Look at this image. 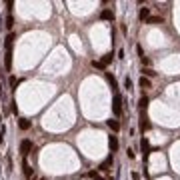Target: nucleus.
<instances>
[{
  "label": "nucleus",
  "instance_id": "nucleus-15",
  "mask_svg": "<svg viewBox=\"0 0 180 180\" xmlns=\"http://www.w3.org/2000/svg\"><path fill=\"white\" fill-rule=\"evenodd\" d=\"M24 176H26V178H30V176H32V168H30V164H28V162H26V160H24Z\"/></svg>",
  "mask_w": 180,
  "mask_h": 180
},
{
  "label": "nucleus",
  "instance_id": "nucleus-13",
  "mask_svg": "<svg viewBox=\"0 0 180 180\" xmlns=\"http://www.w3.org/2000/svg\"><path fill=\"white\" fill-rule=\"evenodd\" d=\"M142 76L150 80V78H154V76H156V72H154L152 68H142Z\"/></svg>",
  "mask_w": 180,
  "mask_h": 180
},
{
  "label": "nucleus",
  "instance_id": "nucleus-30",
  "mask_svg": "<svg viewBox=\"0 0 180 180\" xmlns=\"http://www.w3.org/2000/svg\"><path fill=\"white\" fill-rule=\"evenodd\" d=\"M32 180H34V176H32Z\"/></svg>",
  "mask_w": 180,
  "mask_h": 180
},
{
  "label": "nucleus",
  "instance_id": "nucleus-8",
  "mask_svg": "<svg viewBox=\"0 0 180 180\" xmlns=\"http://www.w3.org/2000/svg\"><path fill=\"white\" fill-rule=\"evenodd\" d=\"M138 86L140 88H144V90H148V88H152V82L148 78H144V76H140V80H138Z\"/></svg>",
  "mask_w": 180,
  "mask_h": 180
},
{
  "label": "nucleus",
  "instance_id": "nucleus-28",
  "mask_svg": "<svg viewBox=\"0 0 180 180\" xmlns=\"http://www.w3.org/2000/svg\"><path fill=\"white\" fill-rule=\"evenodd\" d=\"M2 142H4V138H2V134H0V144H2Z\"/></svg>",
  "mask_w": 180,
  "mask_h": 180
},
{
  "label": "nucleus",
  "instance_id": "nucleus-14",
  "mask_svg": "<svg viewBox=\"0 0 180 180\" xmlns=\"http://www.w3.org/2000/svg\"><path fill=\"white\" fill-rule=\"evenodd\" d=\"M138 16H140V20H146L148 16H150V8H140Z\"/></svg>",
  "mask_w": 180,
  "mask_h": 180
},
{
  "label": "nucleus",
  "instance_id": "nucleus-27",
  "mask_svg": "<svg viewBox=\"0 0 180 180\" xmlns=\"http://www.w3.org/2000/svg\"><path fill=\"white\" fill-rule=\"evenodd\" d=\"M132 180H140V174H138V172H132Z\"/></svg>",
  "mask_w": 180,
  "mask_h": 180
},
{
  "label": "nucleus",
  "instance_id": "nucleus-6",
  "mask_svg": "<svg viewBox=\"0 0 180 180\" xmlns=\"http://www.w3.org/2000/svg\"><path fill=\"white\" fill-rule=\"evenodd\" d=\"M108 146L112 150V154L118 150V138H116V136H108Z\"/></svg>",
  "mask_w": 180,
  "mask_h": 180
},
{
  "label": "nucleus",
  "instance_id": "nucleus-12",
  "mask_svg": "<svg viewBox=\"0 0 180 180\" xmlns=\"http://www.w3.org/2000/svg\"><path fill=\"white\" fill-rule=\"evenodd\" d=\"M140 146H142V150H144V156H148V154H150V142H148V138H142Z\"/></svg>",
  "mask_w": 180,
  "mask_h": 180
},
{
  "label": "nucleus",
  "instance_id": "nucleus-7",
  "mask_svg": "<svg viewBox=\"0 0 180 180\" xmlns=\"http://www.w3.org/2000/svg\"><path fill=\"white\" fill-rule=\"evenodd\" d=\"M100 18L102 20H114V12L110 10V8H104L102 14H100Z\"/></svg>",
  "mask_w": 180,
  "mask_h": 180
},
{
  "label": "nucleus",
  "instance_id": "nucleus-11",
  "mask_svg": "<svg viewBox=\"0 0 180 180\" xmlns=\"http://www.w3.org/2000/svg\"><path fill=\"white\" fill-rule=\"evenodd\" d=\"M108 128H110V130H112V132H118V130H120V122H118V120H108Z\"/></svg>",
  "mask_w": 180,
  "mask_h": 180
},
{
  "label": "nucleus",
  "instance_id": "nucleus-20",
  "mask_svg": "<svg viewBox=\"0 0 180 180\" xmlns=\"http://www.w3.org/2000/svg\"><path fill=\"white\" fill-rule=\"evenodd\" d=\"M88 176H90V178H92V180H104V178H102V176H100V174L96 172V170H90V172H88Z\"/></svg>",
  "mask_w": 180,
  "mask_h": 180
},
{
  "label": "nucleus",
  "instance_id": "nucleus-5",
  "mask_svg": "<svg viewBox=\"0 0 180 180\" xmlns=\"http://www.w3.org/2000/svg\"><path fill=\"white\" fill-rule=\"evenodd\" d=\"M4 66H6V70H10V68H12V48H6V56H4Z\"/></svg>",
  "mask_w": 180,
  "mask_h": 180
},
{
  "label": "nucleus",
  "instance_id": "nucleus-21",
  "mask_svg": "<svg viewBox=\"0 0 180 180\" xmlns=\"http://www.w3.org/2000/svg\"><path fill=\"white\" fill-rule=\"evenodd\" d=\"M6 28H8V30L14 28V18H12V14H8V18H6Z\"/></svg>",
  "mask_w": 180,
  "mask_h": 180
},
{
  "label": "nucleus",
  "instance_id": "nucleus-16",
  "mask_svg": "<svg viewBox=\"0 0 180 180\" xmlns=\"http://www.w3.org/2000/svg\"><path fill=\"white\" fill-rule=\"evenodd\" d=\"M14 38H16V34H14V32H10L8 36H6V42H4V44H6V48H12V42H14Z\"/></svg>",
  "mask_w": 180,
  "mask_h": 180
},
{
  "label": "nucleus",
  "instance_id": "nucleus-4",
  "mask_svg": "<svg viewBox=\"0 0 180 180\" xmlns=\"http://www.w3.org/2000/svg\"><path fill=\"white\" fill-rule=\"evenodd\" d=\"M112 162H114V154H110V156H108V160H104L100 166H98V170H100V172H108V166H110Z\"/></svg>",
  "mask_w": 180,
  "mask_h": 180
},
{
  "label": "nucleus",
  "instance_id": "nucleus-18",
  "mask_svg": "<svg viewBox=\"0 0 180 180\" xmlns=\"http://www.w3.org/2000/svg\"><path fill=\"white\" fill-rule=\"evenodd\" d=\"M140 130H142V132H146V130H150V122L142 118V120H140Z\"/></svg>",
  "mask_w": 180,
  "mask_h": 180
},
{
  "label": "nucleus",
  "instance_id": "nucleus-24",
  "mask_svg": "<svg viewBox=\"0 0 180 180\" xmlns=\"http://www.w3.org/2000/svg\"><path fill=\"white\" fill-rule=\"evenodd\" d=\"M124 88H126V90H132V80H130V78L124 80Z\"/></svg>",
  "mask_w": 180,
  "mask_h": 180
},
{
  "label": "nucleus",
  "instance_id": "nucleus-2",
  "mask_svg": "<svg viewBox=\"0 0 180 180\" xmlns=\"http://www.w3.org/2000/svg\"><path fill=\"white\" fill-rule=\"evenodd\" d=\"M120 102H122V98H120V94H114V102H112V112L116 114V116H120V114H122V106H120Z\"/></svg>",
  "mask_w": 180,
  "mask_h": 180
},
{
  "label": "nucleus",
  "instance_id": "nucleus-10",
  "mask_svg": "<svg viewBox=\"0 0 180 180\" xmlns=\"http://www.w3.org/2000/svg\"><path fill=\"white\" fill-rule=\"evenodd\" d=\"M148 96H144V94H142V96H140V100H138V106H140V110H146L148 108Z\"/></svg>",
  "mask_w": 180,
  "mask_h": 180
},
{
  "label": "nucleus",
  "instance_id": "nucleus-3",
  "mask_svg": "<svg viewBox=\"0 0 180 180\" xmlns=\"http://www.w3.org/2000/svg\"><path fill=\"white\" fill-rule=\"evenodd\" d=\"M18 128H20V130H30V128H32V122H30L28 118H18Z\"/></svg>",
  "mask_w": 180,
  "mask_h": 180
},
{
  "label": "nucleus",
  "instance_id": "nucleus-17",
  "mask_svg": "<svg viewBox=\"0 0 180 180\" xmlns=\"http://www.w3.org/2000/svg\"><path fill=\"white\" fill-rule=\"evenodd\" d=\"M146 22L148 24H158V22H162V16H148Z\"/></svg>",
  "mask_w": 180,
  "mask_h": 180
},
{
  "label": "nucleus",
  "instance_id": "nucleus-23",
  "mask_svg": "<svg viewBox=\"0 0 180 180\" xmlns=\"http://www.w3.org/2000/svg\"><path fill=\"white\" fill-rule=\"evenodd\" d=\"M8 84H10V88H16V84H18V78H16V76H10V78H8Z\"/></svg>",
  "mask_w": 180,
  "mask_h": 180
},
{
  "label": "nucleus",
  "instance_id": "nucleus-26",
  "mask_svg": "<svg viewBox=\"0 0 180 180\" xmlns=\"http://www.w3.org/2000/svg\"><path fill=\"white\" fill-rule=\"evenodd\" d=\"M126 154H128V158L132 160V158H134V150H132V148H128V150H126Z\"/></svg>",
  "mask_w": 180,
  "mask_h": 180
},
{
  "label": "nucleus",
  "instance_id": "nucleus-1",
  "mask_svg": "<svg viewBox=\"0 0 180 180\" xmlns=\"http://www.w3.org/2000/svg\"><path fill=\"white\" fill-rule=\"evenodd\" d=\"M32 152V140H28V138H24L22 142H20V154H22L24 158L28 156Z\"/></svg>",
  "mask_w": 180,
  "mask_h": 180
},
{
  "label": "nucleus",
  "instance_id": "nucleus-25",
  "mask_svg": "<svg viewBox=\"0 0 180 180\" xmlns=\"http://www.w3.org/2000/svg\"><path fill=\"white\" fill-rule=\"evenodd\" d=\"M136 52H138V56H140V58H144V50H142V46H140V44L136 46Z\"/></svg>",
  "mask_w": 180,
  "mask_h": 180
},
{
  "label": "nucleus",
  "instance_id": "nucleus-9",
  "mask_svg": "<svg viewBox=\"0 0 180 180\" xmlns=\"http://www.w3.org/2000/svg\"><path fill=\"white\" fill-rule=\"evenodd\" d=\"M112 60H114V52H108V54H104V56H102L100 62H102V66H108Z\"/></svg>",
  "mask_w": 180,
  "mask_h": 180
},
{
  "label": "nucleus",
  "instance_id": "nucleus-22",
  "mask_svg": "<svg viewBox=\"0 0 180 180\" xmlns=\"http://www.w3.org/2000/svg\"><path fill=\"white\" fill-rule=\"evenodd\" d=\"M92 68H96V70H104L106 66H102L100 60H92Z\"/></svg>",
  "mask_w": 180,
  "mask_h": 180
},
{
  "label": "nucleus",
  "instance_id": "nucleus-29",
  "mask_svg": "<svg viewBox=\"0 0 180 180\" xmlns=\"http://www.w3.org/2000/svg\"><path fill=\"white\" fill-rule=\"evenodd\" d=\"M0 94H2V86H0Z\"/></svg>",
  "mask_w": 180,
  "mask_h": 180
},
{
  "label": "nucleus",
  "instance_id": "nucleus-19",
  "mask_svg": "<svg viewBox=\"0 0 180 180\" xmlns=\"http://www.w3.org/2000/svg\"><path fill=\"white\" fill-rule=\"evenodd\" d=\"M106 78L110 80V84H112V88L114 90H118V84H116V78H114L112 74H110V72H106Z\"/></svg>",
  "mask_w": 180,
  "mask_h": 180
}]
</instances>
